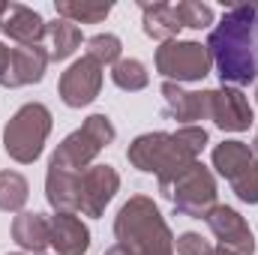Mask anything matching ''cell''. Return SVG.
<instances>
[{
  "instance_id": "cell-11",
  "label": "cell",
  "mask_w": 258,
  "mask_h": 255,
  "mask_svg": "<svg viewBox=\"0 0 258 255\" xmlns=\"http://www.w3.org/2000/svg\"><path fill=\"white\" fill-rule=\"evenodd\" d=\"M207 120H213L225 132H243V129L252 126L249 99L237 87L222 84L219 90H210V114H207Z\"/></svg>"
},
{
  "instance_id": "cell-23",
  "label": "cell",
  "mask_w": 258,
  "mask_h": 255,
  "mask_svg": "<svg viewBox=\"0 0 258 255\" xmlns=\"http://www.w3.org/2000/svg\"><path fill=\"white\" fill-rule=\"evenodd\" d=\"M174 12H177V21L180 27H192V30H201L213 21V9L207 3H198V0H180L174 3Z\"/></svg>"
},
{
  "instance_id": "cell-29",
  "label": "cell",
  "mask_w": 258,
  "mask_h": 255,
  "mask_svg": "<svg viewBox=\"0 0 258 255\" xmlns=\"http://www.w3.org/2000/svg\"><path fill=\"white\" fill-rule=\"evenodd\" d=\"M255 153H258V135H255Z\"/></svg>"
},
{
  "instance_id": "cell-7",
  "label": "cell",
  "mask_w": 258,
  "mask_h": 255,
  "mask_svg": "<svg viewBox=\"0 0 258 255\" xmlns=\"http://www.w3.org/2000/svg\"><path fill=\"white\" fill-rule=\"evenodd\" d=\"M210 54L201 42H180V39H171V42H162L156 48V72L165 75L168 81L180 84V81H201L207 72H210Z\"/></svg>"
},
{
  "instance_id": "cell-6",
  "label": "cell",
  "mask_w": 258,
  "mask_h": 255,
  "mask_svg": "<svg viewBox=\"0 0 258 255\" xmlns=\"http://www.w3.org/2000/svg\"><path fill=\"white\" fill-rule=\"evenodd\" d=\"M114 126H111V120L105 117V114H90L87 120H84V126L75 129L72 135H66L63 144L54 150V156H51V162L48 165H54V168H60V171H72V174H81L84 168H90V159L102 150V147H108L111 141H114Z\"/></svg>"
},
{
  "instance_id": "cell-22",
  "label": "cell",
  "mask_w": 258,
  "mask_h": 255,
  "mask_svg": "<svg viewBox=\"0 0 258 255\" xmlns=\"http://www.w3.org/2000/svg\"><path fill=\"white\" fill-rule=\"evenodd\" d=\"M87 57L96 60L99 66H105V63L114 66L120 60V39L114 33H96V36H90L87 39Z\"/></svg>"
},
{
  "instance_id": "cell-5",
  "label": "cell",
  "mask_w": 258,
  "mask_h": 255,
  "mask_svg": "<svg viewBox=\"0 0 258 255\" xmlns=\"http://www.w3.org/2000/svg\"><path fill=\"white\" fill-rule=\"evenodd\" d=\"M48 132H51V111L42 102H27L9 117L3 129V147L15 162L27 165L39 159Z\"/></svg>"
},
{
  "instance_id": "cell-20",
  "label": "cell",
  "mask_w": 258,
  "mask_h": 255,
  "mask_svg": "<svg viewBox=\"0 0 258 255\" xmlns=\"http://www.w3.org/2000/svg\"><path fill=\"white\" fill-rule=\"evenodd\" d=\"M27 201V180L18 171H0V210H21Z\"/></svg>"
},
{
  "instance_id": "cell-21",
  "label": "cell",
  "mask_w": 258,
  "mask_h": 255,
  "mask_svg": "<svg viewBox=\"0 0 258 255\" xmlns=\"http://www.w3.org/2000/svg\"><path fill=\"white\" fill-rule=\"evenodd\" d=\"M111 78H114V84L120 87V90H144L147 87V81H150V75H147V69L141 60H117V63L111 66Z\"/></svg>"
},
{
  "instance_id": "cell-18",
  "label": "cell",
  "mask_w": 258,
  "mask_h": 255,
  "mask_svg": "<svg viewBox=\"0 0 258 255\" xmlns=\"http://www.w3.org/2000/svg\"><path fill=\"white\" fill-rule=\"evenodd\" d=\"M45 36L51 39V51L48 60H66L78 45H81V27L66 21V18H54L45 30Z\"/></svg>"
},
{
  "instance_id": "cell-26",
  "label": "cell",
  "mask_w": 258,
  "mask_h": 255,
  "mask_svg": "<svg viewBox=\"0 0 258 255\" xmlns=\"http://www.w3.org/2000/svg\"><path fill=\"white\" fill-rule=\"evenodd\" d=\"M0 87H15V48L0 42Z\"/></svg>"
},
{
  "instance_id": "cell-15",
  "label": "cell",
  "mask_w": 258,
  "mask_h": 255,
  "mask_svg": "<svg viewBox=\"0 0 258 255\" xmlns=\"http://www.w3.org/2000/svg\"><path fill=\"white\" fill-rule=\"evenodd\" d=\"M12 240L33 255H42L51 246V225L42 213H18L12 219Z\"/></svg>"
},
{
  "instance_id": "cell-10",
  "label": "cell",
  "mask_w": 258,
  "mask_h": 255,
  "mask_svg": "<svg viewBox=\"0 0 258 255\" xmlns=\"http://www.w3.org/2000/svg\"><path fill=\"white\" fill-rule=\"evenodd\" d=\"M102 87V66L90 60L87 54L66 69L60 75V99L69 108H84L99 96Z\"/></svg>"
},
{
  "instance_id": "cell-19",
  "label": "cell",
  "mask_w": 258,
  "mask_h": 255,
  "mask_svg": "<svg viewBox=\"0 0 258 255\" xmlns=\"http://www.w3.org/2000/svg\"><path fill=\"white\" fill-rule=\"evenodd\" d=\"M111 12V3H87V0H57V18L72 24H96Z\"/></svg>"
},
{
  "instance_id": "cell-25",
  "label": "cell",
  "mask_w": 258,
  "mask_h": 255,
  "mask_svg": "<svg viewBox=\"0 0 258 255\" xmlns=\"http://www.w3.org/2000/svg\"><path fill=\"white\" fill-rule=\"evenodd\" d=\"M174 249H177V255H213V246L201 234H195V231L180 234L177 243H174Z\"/></svg>"
},
{
  "instance_id": "cell-30",
  "label": "cell",
  "mask_w": 258,
  "mask_h": 255,
  "mask_svg": "<svg viewBox=\"0 0 258 255\" xmlns=\"http://www.w3.org/2000/svg\"><path fill=\"white\" fill-rule=\"evenodd\" d=\"M255 96H258V93H255Z\"/></svg>"
},
{
  "instance_id": "cell-31",
  "label": "cell",
  "mask_w": 258,
  "mask_h": 255,
  "mask_svg": "<svg viewBox=\"0 0 258 255\" xmlns=\"http://www.w3.org/2000/svg\"><path fill=\"white\" fill-rule=\"evenodd\" d=\"M18 255H21V252H18Z\"/></svg>"
},
{
  "instance_id": "cell-16",
  "label": "cell",
  "mask_w": 258,
  "mask_h": 255,
  "mask_svg": "<svg viewBox=\"0 0 258 255\" xmlns=\"http://www.w3.org/2000/svg\"><path fill=\"white\" fill-rule=\"evenodd\" d=\"M141 6V24H144V33L150 39H159V42H171L177 33H180V21H177V12L171 3H138Z\"/></svg>"
},
{
  "instance_id": "cell-17",
  "label": "cell",
  "mask_w": 258,
  "mask_h": 255,
  "mask_svg": "<svg viewBox=\"0 0 258 255\" xmlns=\"http://www.w3.org/2000/svg\"><path fill=\"white\" fill-rule=\"evenodd\" d=\"M249 162H255V150L243 141H222L216 150H213V168L231 183Z\"/></svg>"
},
{
  "instance_id": "cell-2",
  "label": "cell",
  "mask_w": 258,
  "mask_h": 255,
  "mask_svg": "<svg viewBox=\"0 0 258 255\" xmlns=\"http://www.w3.org/2000/svg\"><path fill=\"white\" fill-rule=\"evenodd\" d=\"M207 144L204 126H180L177 132H147L138 135L126 150V159L147 174H156V180H165L186 165L198 162V153Z\"/></svg>"
},
{
  "instance_id": "cell-28",
  "label": "cell",
  "mask_w": 258,
  "mask_h": 255,
  "mask_svg": "<svg viewBox=\"0 0 258 255\" xmlns=\"http://www.w3.org/2000/svg\"><path fill=\"white\" fill-rule=\"evenodd\" d=\"M6 9H9V3H6V0H3V3H0V18H3V15H6Z\"/></svg>"
},
{
  "instance_id": "cell-14",
  "label": "cell",
  "mask_w": 258,
  "mask_h": 255,
  "mask_svg": "<svg viewBox=\"0 0 258 255\" xmlns=\"http://www.w3.org/2000/svg\"><path fill=\"white\" fill-rule=\"evenodd\" d=\"M51 225V246L57 255H84L90 246V231L75 213H54L48 219Z\"/></svg>"
},
{
  "instance_id": "cell-9",
  "label": "cell",
  "mask_w": 258,
  "mask_h": 255,
  "mask_svg": "<svg viewBox=\"0 0 258 255\" xmlns=\"http://www.w3.org/2000/svg\"><path fill=\"white\" fill-rule=\"evenodd\" d=\"M120 189V177L111 165H90L78 177V210L84 216H102L105 204Z\"/></svg>"
},
{
  "instance_id": "cell-1",
  "label": "cell",
  "mask_w": 258,
  "mask_h": 255,
  "mask_svg": "<svg viewBox=\"0 0 258 255\" xmlns=\"http://www.w3.org/2000/svg\"><path fill=\"white\" fill-rule=\"evenodd\" d=\"M207 54L222 84L243 87L258 78V3L228 6L207 36Z\"/></svg>"
},
{
  "instance_id": "cell-13",
  "label": "cell",
  "mask_w": 258,
  "mask_h": 255,
  "mask_svg": "<svg viewBox=\"0 0 258 255\" xmlns=\"http://www.w3.org/2000/svg\"><path fill=\"white\" fill-rule=\"evenodd\" d=\"M0 30H3L12 42H18L21 48H27V45H39V42L45 39L48 24L42 21V15H39L36 9H30V6H24V3H9L6 15L0 18Z\"/></svg>"
},
{
  "instance_id": "cell-4",
  "label": "cell",
  "mask_w": 258,
  "mask_h": 255,
  "mask_svg": "<svg viewBox=\"0 0 258 255\" xmlns=\"http://www.w3.org/2000/svg\"><path fill=\"white\" fill-rule=\"evenodd\" d=\"M159 192L174 204L177 213L183 216H195V219H204L213 207H216V180L213 174L201 165L192 162L186 165L183 171L159 180Z\"/></svg>"
},
{
  "instance_id": "cell-8",
  "label": "cell",
  "mask_w": 258,
  "mask_h": 255,
  "mask_svg": "<svg viewBox=\"0 0 258 255\" xmlns=\"http://www.w3.org/2000/svg\"><path fill=\"white\" fill-rule=\"evenodd\" d=\"M204 222L210 225V231L219 240L213 255H252L255 252V237H252L246 219L237 210H231L225 204H216L204 216Z\"/></svg>"
},
{
  "instance_id": "cell-12",
  "label": "cell",
  "mask_w": 258,
  "mask_h": 255,
  "mask_svg": "<svg viewBox=\"0 0 258 255\" xmlns=\"http://www.w3.org/2000/svg\"><path fill=\"white\" fill-rule=\"evenodd\" d=\"M162 99H165V117L180 120L183 126H192L195 120H207L210 114V90L189 93L174 81L162 84Z\"/></svg>"
},
{
  "instance_id": "cell-24",
  "label": "cell",
  "mask_w": 258,
  "mask_h": 255,
  "mask_svg": "<svg viewBox=\"0 0 258 255\" xmlns=\"http://www.w3.org/2000/svg\"><path fill=\"white\" fill-rule=\"evenodd\" d=\"M231 189L237 192L240 201H246V204H258V159L255 162H249V165L231 180Z\"/></svg>"
},
{
  "instance_id": "cell-27",
  "label": "cell",
  "mask_w": 258,
  "mask_h": 255,
  "mask_svg": "<svg viewBox=\"0 0 258 255\" xmlns=\"http://www.w3.org/2000/svg\"><path fill=\"white\" fill-rule=\"evenodd\" d=\"M105 255H129V252L123 249V246H111V249H108Z\"/></svg>"
},
{
  "instance_id": "cell-3",
  "label": "cell",
  "mask_w": 258,
  "mask_h": 255,
  "mask_svg": "<svg viewBox=\"0 0 258 255\" xmlns=\"http://www.w3.org/2000/svg\"><path fill=\"white\" fill-rule=\"evenodd\" d=\"M117 246L129 255H174V237L159 213V207L147 195H132L117 213L114 222Z\"/></svg>"
}]
</instances>
